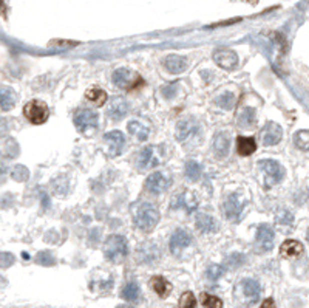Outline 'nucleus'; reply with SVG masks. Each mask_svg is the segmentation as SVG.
Here are the masks:
<instances>
[{"mask_svg":"<svg viewBox=\"0 0 309 308\" xmlns=\"http://www.w3.org/2000/svg\"><path fill=\"white\" fill-rule=\"evenodd\" d=\"M133 220H135L136 228H139L144 232H150L155 230V226L159 222V212L153 204L144 203L136 209Z\"/></svg>","mask_w":309,"mask_h":308,"instance_id":"nucleus-1","label":"nucleus"},{"mask_svg":"<svg viewBox=\"0 0 309 308\" xmlns=\"http://www.w3.org/2000/svg\"><path fill=\"white\" fill-rule=\"evenodd\" d=\"M104 254L113 264H121L128 254L127 240L122 236H110L104 243Z\"/></svg>","mask_w":309,"mask_h":308,"instance_id":"nucleus-2","label":"nucleus"},{"mask_svg":"<svg viewBox=\"0 0 309 308\" xmlns=\"http://www.w3.org/2000/svg\"><path fill=\"white\" fill-rule=\"evenodd\" d=\"M175 136L181 144H193L197 142V140L200 138V126L193 118H186L181 120L176 124V130H175Z\"/></svg>","mask_w":309,"mask_h":308,"instance_id":"nucleus-3","label":"nucleus"},{"mask_svg":"<svg viewBox=\"0 0 309 308\" xmlns=\"http://www.w3.org/2000/svg\"><path fill=\"white\" fill-rule=\"evenodd\" d=\"M111 80L113 84L119 88H125V90H132V88H136L138 86L142 84V79L138 73L128 70V68H118L115 70L111 76Z\"/></svg>","mask_w":309,"mask_h":308,"instance_id":"nucleus-4","label":"nucleus"},{"mask_svg":"<svg viewBox=\"0 0 309 308\" xmlns=\"http://www.w3.org/2000/svg\"><path fill=\"white\" fill-rule=\"evenodd\" d=\"M23 115L32 124H43L48 120L50 110H48V106L43 101L34 100V101H29L23 107Z\"/></svg>","mask_w":309,"mask_h":308,"instance_id":"nucleus-5","label":"nucleus"},{"mask_svg":"<svg viewBox=\"0 0 309 308\" xmlns=\"http://www.w3.org/2000/svg\"><path fill=\"white\" fill-rule=\"evenodd\" d=\"M260 169L266 175V186L272 188L283 180L285 176V168L275 160H262L260 161Z\"/></svg>","mask_w":309,"mask_h":308,"instance_id":"nucleus-6","label":"nucleus"},{"mask_svg":"<svg viewBox=\"0 0 309 308\" xmlns=\"http://www.w3.org/2000/svg\"><path fill=\"white\" fill-rule=\"evenodd\" d=\"M97 122H99V116L90 108H80L74 113V124L79 132H87L91 128H96Z\"/></svg>","mask_w":309,"mask_h":308,"instance_id":"nucleus-7","label":"nucleus"},{"mask_svg":"<svg viewBox=\"0 0 309 308\" xmlns=\"http://www.w3.org/2000/svg\"><path fill=\"white\" fill-rule=\"evenodd\" d=\"M255 245H257V251H260V252H266L272 248V245H274V230L271 228L269 224H262L257 230Z\"/></svg>","mask_w":309,"mask_h":308,"instance_id":"nucleus-8","label":"nucleus"},{"mask_svg":"<svg viewBox=\"0 0 309 308\" xmlns=\"http://www.w3.org/2000/svg\"><path fill=\"white\" fill-rule=\"evenodd\" d=\"M260 138H262V142L265 146H275V144H279L283 138V128L277 122L269 121L263 127L262 134H260Z\"/></svg>","mask_w":309,"mask_h":308,"instance_id":"nucleus-9","label":"nucleus"},{"mask_svg":"<svg viewBox=\"0 0 309 308\" xmlns=\"http://www.w3.org/2000/svg\"><path fill=\"white\" fill-rule=\"evenodd\" d=\"M240 290L243 299H245L246 304L252 305L260 299V294H262V288H260V284L254 279H245L240 284Z\"/></svg>","mask_w":309,"mask_h":308,"instance_id":"nucleus-10","label":"nucleus"},{"mask_svg":"<svg viewBox=\"0 0 309 308\" xmlns=\"http://www.w3.org/2000/svg\"><path fill=\"white\" fill-rule=\"evenodd\" d=\"M104 141H105L107 146H108V154H110L111 156L121 155V152H122L124 148H125V136H124V134L119 132V130H113V132L105 134Z\"/></svg>","mask_w":309,"mask_h":308,"instance_id":"nucleus-11","label":"nucleus"},{"mask_svg":"<svg viewBox=\"0 0 309 308\" xmlns=\"http://www.w3.org/2000/svg\"><path fill=\"white\" fill-rule=\"evenodd\" d=\"M144 186H145V189H147L150 194H153V196H159V194H162L167 189L169 180L162 174L155 172V174L147 176V180H145Z\"/></svg>","mask_w":309,"mask_h":308,"instance_id":"nucleus-12","label":"nucleus"},{"mask_svg":"<svg viewBox=\"0 0 309 308\" xmlns=\"http://www.w3.org/2000/svg\"><path fill=\"white\" fill-rule=\"evenodd\" d=\"M214 60L224 70H234L238 64V56L232 50H217L214 53Z\"/></svg>","mask_w":309,"mask_h":308,"instance_id":"nucleus-13","label":"nucleus"},{"mask_svg":"<svg viewBox=\"0 0 309 308\" xmlns=\"http://www.w3.org/2000/svg\"><path fill=\"white\" fill-rule=\"evenodd\" d=\"M190 242H192V237L187 231L184 230H176L172 237H170V243H169V246H170V252L172 254H178L181 250H184L186 246L190 245Z\"/></svg>","mask_w":309,"mask_h":308,"instance_id":"nucleus-14","label":"nucleus"},{"mask_svg":"<svg viewBox=\"0 0 309 308\" xmlns=\"http://www.w3.org/2000/svg\"><path fill=\"white\" fill-rule=\"evenodd\" d=\"M128 113V102L124 98H113L110 101V107L107 108L108 118L119 121Z\"/></svg>","mask_w":309,"mask_h":308,"instance_id":"nucleus-15","label":"nucleus"},{"mask_svg":"<svg viewBox=\"0 0 309 308\" xmlns=\"http://www.w3.org/2000/svg\"><path fill=\"white\" fill-rule=\"evenodd\" d=\"M243 206H245V203H243L237 196H229L223 206L226 217L229 220H238L241 210H243Z\"/></svg>","mask_w":309,"mask_h":308,"instance_id":"nucleus-16","label":"nucleus"},{"mask_svg":"<svg viewBox=\"0 0 309 308\" xmlns=\"http://www.w3.org/2000/svg\"><path fill=\"white\" fill-rule=\"evenodd\" d=\"M164 67L169 73L172 74H178V73H183L187 67V60L183 56H178V54H169L164 59Z\"/></svg>","mask_w":309,"mask_h":308,"instance_id":"nucleus-17","label":"nucleus"},{"mask_svg":"<svg viewBox=\"0 0 309 308\" xmlns=\"http://www.w3.org/2000/svg\"><path fill=\"white\" fill-rule=\"evenodd\" d=\"M158 163H159V160L155 156V148L153 146L141 150V154L138 156V168L139 169H150V168H155Z\"/></svg>","mask_w":309,"mask_h":308,"instance_id":"nucleus-18","label":"nucleus"},{"mask_svg":"<svg viewBox=\"0 0 309 308\" xmlns=\"http://www.w3.org/2000/svg\"><path fill=\"white\" fill-rule=\"evenodd\" d=\"M280 254L285 258H297L303 254V245L297 240H286L280 246Z\"/></svg>","mask_w":309,"mask_h":308,"instance_id":"nucleus-19","label":"nucleus"},{"mask_svg":"<svg viewBox=\"0 0 309 308\" xmlns=\"http://www.w3.org/2000/svg\"><path fill=\"white\" fill-rule=\"evenodd\" d=\"M231 149V140L226 134H218L214 141V152L218 158H226Z\"/></svg>","mask_w":309,"mask_h":308,"instance_id":"nucleus-20","label":"nucleus"},{"mask_svg":"<svg viewBox=\"0 0 309 308\" xmlns=\"http://www.w3.org/2000/svg\"><path fill=\"white\" fill-rule=\"evenodd\" d=\"M237 150L240 155H252L257 150V141L254 136H238Z\"/></svg>","mask_w":309,"mask_h":308,"instance_id":"nucleus-21","label":"nucleus"},{"mask_svg":"<svg viewBox=\"0 0 309 308\" xmlns=\"http://www.w3.org/2000/svg\"><path fill=\"white\" fill-rule=\"evenodd\" d=\"M127 128H128V132L132 134L135 138H138L139 141H145L149 138V134H150L149 126H145L139 121H130Z\"/></svg>","mask_w":309,"mask_h":308,"instance_id":"nucleus-22","label":"nucleus"},{"mask_svg":"<svg viewBox=\"0 0 309 308\" xmlns=\"http://www.w3.org/2000/svg\"><path fill=\"white\" fill-rule=\"evenodd\" d=\"M150 284H152V288L155 290V293H156L159 298H167V296L170 294L172 285H170L164 278H159V276H156V278H152Z\"/></svg>","mask_w":309,"mask_h":308,"instance_id":"nucleus-23","label":"nucleus"},{"mask_svg":"<svg viewBox=\"0 0 309 308\" xmlns=\"http://www.w3.org/2000/svg\"><path fill=\"white\" fill-rule=\"evenodd\" d=\"M0 100H2V102H0V106H2V110L8 112V110H11L15 106V101H17V94H15V92L12 88L3 87L2 92H0Z\"/></svg>","mask_w":309,"mask_h":308,"instance_id":"nucleus-24","label":"nucleus"},{"mask_svg":"<svg viewBox=\"0 0 309 308\" xmlns=\"http://www.w3.org/2000/svg\"><path fill=\"white\" fill-rule=\"evenodd\" d=\"M197 228L201 231V232H214L217 230V223L215 220L210 217L209 214H198L197 217Z\"/></svg>","mask_w":309,"mask_h":308,"instance_id":"nucleus-25","label":"nucleus"},{"mask_svg":"<svg viewBox=\"0 0 309 308\" xmlns=\"http://www.w3.org/2000/svg\"><path fill=\"white\" fill-rule=\"evenodd\" d=\"M85 98H87L88 101H91L93 104H96L97 107H101V106H104L105 101H107V93H105L102 88H99V87H91V88L87 90Z\"/></svg>","mask_w":309,"mask_h":308,"instance_id":"nucleus-26","label":"nucleus"},{"mask_svg":"<svg viewBox=\"0 0 309 308\" xmlns=\"http://www.w3.org/2000/svg\"><path fill=\"white\" fill-rule=\"evenodd\" d=\"M184 170H186L187 180H190V182H198L201 178V168H200V164L197 163V161L189 160L186 163V166H184Z\"/></svg>","mask_w":309,"mask_h":308,"instance_id":"nucleus-27","label":"nucleus"},{"mask_svg":"<svg viewBox=\"0 0 309 308\" xmlns=\"http://www.w3.org/2000/svg\"><path fill=\"white\" fill-rule=\"evenodd\" d=\"M121 296H122V299H125L128 302L138 300V298H139V286H138V284L136 282H128L124 286V290L121 291Z\"/></svg>","mask_w":309,"mask_h":308,"instance_id":"nucleus-28","label":"nucleus"},{"mask_svg":"<svg viewBox=\"0 0 309 308\" xmlns=\"http://www.w3.org/2000/svg\"><path fill=\"white\" fill-rule=\"evenodd\" d=\"M255 124V110L248 107L245 110H241L238 116V126L240 127H252Z\"/></svg>","mask_w":309,"mask_h":308,"instance_id":"nucleus-29","label":"nucleus"},{"mask_svg":"<svg viewBox=\"0 0 309 308\" xmlns=\"http://www.w3.org/2000/svg\"><path fill=\"white\" fill-rule=\"evenodd\" d=\"M217 101V106L224 108V110H231L234 107V101H235V96L232 92H224L221 93L218 98L215 100Z\"/></svg>","mask_w":309,"mask_h":308,"instance_id":"nucleus-30","label":"nucleus"},{"mask_svg":"<svg viewBox=\"0 0 309 308\" xmlns=\"http://www.w3.org/2000/svg\"><path fill=\"white\" fill-rule=\"evenodd\" d=\"M294 144L300 150H309V130H300L294 135Z\"/></svg>","mask_w":309,"mask_h":308,"instance_id":"nucleus-31","label":"nucleus"},{"mask_svg":"<svg viewBox=\"0 0 309 308\" xmlns=\"http://www.w3.org/2000/svg\"><path fill=\"white\" fill-rule=\"evenodd\" d=\"M11 176L14 178L15 182H26L29 178V170L25 166L17 164V166H14L11 169Z\"/></svg>","mask_w":309,"mask_h":308,"instance_id":"nucleus-32","label":"nucleus"},{"mask_svg":"<svg viewBox=\"0 0 309 308\" xmlns=\"http://www.w3.org/2000/svg\"><path fill=\"white\" fill-rule=\"evenodd\" d=\"M201 304L203 306H210V308H220L223 306V302L221 299H218L217 296H212V294H201Z\"/></svg>","mask_w":309,"mask_h":308,"instance_id":"nucleus-33","label":"nucleus"},{"mask_svg":"<svg viewBox=\"0 0 309 308\" xmlns=\"http://www.w3.org/2000/svg\"><path fill=\"white\" fill-rule=\"evenodd\" d=\"M223 272H224V268L221 265H210L207 268V278L210 280H217L218 278H221Z\"/></svg>","mask_w":309,"mask_h":308,"instance_id":"nucleus-34","label":"nucleus"},{"mask_svg":"<svg viewBox=\"0 0 309 308\" xmlns=\"http://www.w3.org/2000/svg\"><path fill=\"white\" fill-rule=\"evenodd\" d=\"M180 306H186V308H193L197 306V299H195V296L190 293V291H187V293H184L180 299Z\"/></svg>","mask_w":309,"mask_h":308,"instance_id":"nucleus-35","label":"nucleus"},{"mask_svg":"<svg viewBox=\"0 0 309 308\" xmlns=\"http://www.w3.org/2000/svg\"><path fill=\"white\" fill-rule=\"evenodd\" d=\"M37 262L42 265H54V258L48 251H42L37 254Z\"/></svg>","mask_w":309,"mask_h":308,"instance_id":"nucleus-36","label":"nucleus"},{"mask_svg":"<svg viewBox=\"0 0 309 308\" xmlns=\"http://www.w3.org/2000/svg\"><path fill=\"white\" fill-rule=\"evenodd\" d=\"M51 45H59L60 46V45H76V44L74 42H53Z\"/></svg>","mask_w":309,"mask_h":308,"instance_id":"nucleus-37","label":"nucleus"},{"mask_svg":"<svg viewBox=\"0 0 309 308\" xmlns=\"http://www.w3.org/2000/svg\"><path fill=\"white\" fill-rule=\"evenodd\" d=\"M269 305L272 306V305H274V302H272V300H266V302L263 304V306H269Z\"/></svg>","mask_w":309,"mask_h":308,"instance_id":"nucleus-38","label":"nucleus"},{"mask_svg":"<svg viewBox=\"0 0 309 308\" xmlns=\"http://www.w3.org/2000/svg\"><path fill=\"white\" fill-rule=\"evenodd\" d=\"M249 2H252V4H254V2H257V0H249Z\"/></svg>","mask_w":309,"mask_h":308,"instance_id":"nucleus-39","label":"nucleus"},{"mask_svg":"<svg viewBox=\"0 0 309 308\" xmlns=\"http://www.w3.org/2000/svg\"><path fill=\"white\" fill-rule=\"evenodd\" d=\"M308 240H309V230H308Z\"/></svg>","mask_w":309,"mask_h":308,"instance_id":"nucleus-40","label":"nucleus"}]
</instances>
